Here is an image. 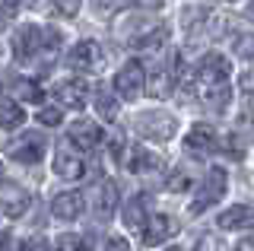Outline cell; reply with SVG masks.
Masks as SVG:
<instances>
[{
  "mask_svg": "<svg viewBox=\"0 0 254 251\" xmlns=\"http://www.w3.org/2000/svg\"><path fill=\"white\" fill-rule=\"evenodd\" d=\"M140 6H146V10H159V0H137Z\"/></svg>",
  "mask_w": 254,
  "mask_h": 251,
  "instance_id": "32",
  "label": "cell"
},
{
  "mask_svg": "<svg viewBox=\"0 0 254 251\" xmlns=\"http://www.w3.org/2000/svg\"><path fill=\"white\" fill-rule=\"evenodd\" d=\"M51 166H54V175L64 178V182H79L83 178V159H79V153H73L70 146H61V150H54V159H51Z\"/></svg>",
  "mask_w": 254,
  "mask_h": 251,
  "instance_id": "6",
  "label": "cell"
},
{
  "mask_svg": "<svg viewBox=\"0 0 254 251\" xmlns=\"http://www.w3.org/2000/svg\"><path fill=\"white\" fill-rule=\"evenodd\" d=\"M248 16L254 19V0H251V6H248Z\"/></svg>",
  "mask_w": 254,
  "mask_h": 251,
  "instance_id": "35",
  "label": "cell"
},
{
  "mask_svg": "<svg viewBox=\"0 0 254 251\" xmlns=\"http://www.w3.org/2000/svg\"><path fill=\"white\" fill-rule=\"evenodd\" d=\"M29 191L22 185H16V182H3L0 185V213L3 216H10V219H19L22 213L29 210Z\"/></svg>",
  "mask_w": 254,
  "mask_h": 251,
  "instance_id": "3",
  "label": "cell"
},
{
  "mask_svg": "<svg viewBox=\"0 0 254 251\" xmlns=\"http://www.w3.org/2000/svg\"><path fill=\"white\" fill-rule=\"evenodd\" d=\"M226 182H229L226 169L213 166L210 172H206L203 185H200V194H197L194 203H190V213H203L206 207H213L216 200H222V194H226Z\"/></svg>",
  "mask_w": 254,
  "mask_h": 251,
  "instance_id": "1",
  "label": "cell"
},
{
  "mask_svg": "<svg viewBox=\"0 0 254 251\" xmlns=\"http://www.w3.org/2000/svg\"><path fill=\"white\" fill-rule=\"evenodd\" d=\"M48 3H51L61 16H76L79 6H83V0H48Z\"/></svg>",
  "mask_w": 254,
  "mask_h": 251,
  "instance_id": "23",
  "label": "cell"
},
{
  "mask_svg": "<svg viewBox=\"0 0 254 251\" xmlns=\"http://www.w3.org/2000/svg\"><path fill=\"white\" fill-rule=\"evenodd\" d=\"M102 251H130V245H127L121 235H105V242H102Z\"/></svg>",
  "mask_w": 254,
  "mask_h": 251,
  "instance_id": "27",
  "label": "cell"
},
{
  "mask_svg": "<svg viewBox=\"0 0 254 251\" xmlns=\"http://www.w3.org/2000/svg\"><path fill=\"white\" fill-rule=\"evenodd\" d=\"M13 19H16V3L13 0H0V29L13 26Z\"/></svg>",
  "mask_w": 254,
  "mask_h": 251,
  "instance_id": "26",
  "label": "cell"
},
{
  "mask_svg": "<svg viewBox=\"0 0 254 251\" xmlns=\"http://www.w3.org/2000/svg\"><path fill=\"white\" fill-rule=\"evenodd\" d=\"M54 99H58L61 108H83L89 102V83L83 80H67L54 89Z\"/></svg>",
  "mask_w": 254,
  "mask_h": 251,
  "instance_id": "9",
  "label": "cell"
},
{
  "mask_svg": "<svg viewBox=\"0 0 254 251\" xmlns=\"http://www.w3.org/2000/svg\"><path fill=\"white\" fill-rule=\"evenodd\" d=\"M70 67H76V70H99L102 67V61H105V54H102V48L95 42H79L70 48Z\"/></svg>",
  "mask_w": 254,
  "mask_h": 251,
  "instance_id": "10",
  "label": "cell"
},
{
  "mask_svg": "<svg viewBox=\"0 0 254 251\" xmlns=\"http://www.w3.org/2000/svg\"><path fill=\"white\" fill-rule=\"evenodd\" d=\"M79 251H92V248H89V245H83V248H79Z\"/></svg>",
  "mask_w": 254,
  "mask_h": 251,
  "instance_id": "36",
  "label": "cell"
},
{
  "mask_svg": "<svg viewBox=\"0 0 254 251\" xmlns=\"http://www.w3.org/2000/svg\"><path fill=\"white\" fill-rule=\"evenodd\" d=\"M140 134L143 137H149V140H169L175 134V121L169 115H146V118H140Z\"/></svg>",
  "mask_w": 254,
  "mask_h": 251,
  "instance_id": "15",
  "label": "cell"
},
{
  "mask_svg": "<svg viewBox=\"0 0 254 251\" xmlns=\"http://www.w3.org/2000/svg\"><path fill=\"white\" fill-rule=\"evenodd\" d=\"M143 83H146V73H143L140 61H127V64L115 73V92L121 99H137L143 92Z\"/></svg>",
  "mask_w": 254,
  "mask_h": 251,
  "instance_id": "2",
  "label": "cell"
},
{
  "mask_svg": "<svg viewBox=\"0 0 254 251\" xmlns=\"http://www.w3.org/2000/svg\"><path fill=\"white\" fill-rule=\"evenodd\" d=\"M185 146L190 153H216L219 150V134L213 127H206V124H194L190 127V134L185 137Z\"/></svg>",
  "mask_w": 254,
  "mask_h": 251,
  "instance_id": "11",
  "label": "cell"
},
{
  "mask_svg": "<svg viewBox=\"0 0 254 251\" xmlns=\"http://www.w3.org/2000/svg\"><path fill=\"white\" fill-rule=\"evenodd\" d=\"M216 223H219V229H248L254 223V210L245 207V203H235V207L222 210Z\"/></svg>",
  "mask_w": 254,
  "mask_h": 251,
  "instance_id": "16",
  "label": "cell"
},
{
  "mask_svg": "<svg viewBox=\"0 0 254 251\" xmlns=\"http://www.w3.org/2000/svg\"><path fill=\"white\" fill-rule=\"evenodd\" d=\"M83 207H86V200H83V194H79V191L54 194V200H51V213L58 216V219H67V223L83 213Z\"/></svg>",
  "mask_w": 254,
  "mask_h": 251,
  "instance_id": "12",
  "label": "cell"
},
{
  "mask_svg": "<svg viewBox=\"0 0 254 251\" xmlns=\"http://www.w3.org/2000/svg\"><path fill=\"white\" fill-rule=\"evenodd\" d=\"M10 245H13L10 235H3V239H0V251H10Z\"/></svg>",
  "mask_w": 254,
  "mask_h": 251,
  "instance_id": "33",
  "label": "cell"
},
{
  "mask_svg": "<svg viewBox=\"0 0 254 251\" xmlns=\"http://www.w3.org/2000/svg\"><path fill=\"white\" fill-rule=\"evenodd\" d=\"M19 3H32V0H19Z\"/></svg>",
  "mask_w": 254,
  "mask_h": 251,
  "instance_id": "37",
  "label": "cell"
},
{
  "mask_svg": "<svg viewBox=\"0 0 254 251\" xmlns=\"http://www.w3.org/2000/svg\"><path fill=\"white\" fill-rule=\"evenodd\" d=\"M140 232H143V245L146 248H159L175 235V219L165 216V213H156V216H149L146 223H143Z\"/></svg>",
  "mask_w": 254,
  "mask_h": 251,
  "instance_id": "5",
  "label": "cell"
},
{
  "mask_svg": "<svg viewBox=\"0 0 254 251\" xmlns=\"http://www.w3.org/2000/svg\"><path fill=\"white\" fill-rule=\"evenodd\" d=\"M127 3H130V0H95V10L99 13H115V10H121Z\"/></svg>",
  "mask_w": 254,
  "mask_h": 251,
  "instance_id": "28",
  "label": "cell"
},
{
  "mask_svg": "<svg viewBox=\"0 0 254 251\" xmlns=\"http://www.w3.org/2000/svg\"><path fill=\"white\" fill-rule=\"evenodd\" d=\"M70 143L79 146V150H95V146L102 143V127L89 118H79V121L70 124Z\"/></svg>",
  "mask_w": 254,
  "mask_h": 251,
  "instance_id": "8",
  "label": "cell"
},
{
  "mask_svg": "<svg viewBox=\"0 0 254 251\" xmlns=\"http://www.w3.org/2000/svg\"><path fill=\"white\" fill-rule=\"evenodd\" d=\"M169 251H175V248H169Z\"/></svg>",
  "mask_w": 254,
  "mask_h": 251,
  "instance_id": "38",
  "label": "cell"
},
{
  "mask_svg": "<svg viewBox=\"0 0 254 251\" xmlns=\"http://www.w3.org/2000/svg\"><path fill=\"white\" fill-rule=\"evenodd\" d=\"M149 92H153L156 99H169L172 96V73L165 67H159L153 73V80H149Z\"/></svg>",
  "mask_w": 254,
  "mask_h": 251,
  "instance_id": "20",
  "label": "cell"
},
{
  "mask_svg": "<svg viewBox=\"0 0 254 251\" xmlns=\"http://www.w3.org/2000/svg\"><path fill=\"white\" fill-rule=\"evenodd\" d=\"M22 251H51V245H48L45 239H29L26 245H22Z\"/></svg>",
  "mask_w": 254,
  "mask_h": 251,
  "instance_id": "30",
  "label": "cell"
},
{
  "mask_svg": "<svg viewBox=\"0 0 254 251\" xmlns=\"http://www.w3.org/2000/svg\"><path fill=\"white\" fill-rule=\"evenodd\" d=\"M235 251H254V235H245V239L235 245Z\"/></svg>",
  "mask_w": 254,
  "mask_h": 251,
  "instance_id": "31",
  "label": "cell"
},
{
  "mask_svg": "<svg viewBox=\"0 0 254 251\" xmlns=\"http://www.w3.org/2000/svg\"><path fill=\"white\" fill-rule=\"evenodd\" d=\"M115 207H118V188H115V182H99L92 188V210L99 213L102 219H108L111 213H115Z\"/></svg>",
  "mask_w": 254,
  "mask_h": 251,
  "instance_id": "13",
  "label": "cell"
},
{
  "mask_svg": "<svg viewBox=\"0 0 254 251\" xmlns=\"http://www.w3.org/2000/svg\"><path fill=\"white\" fill-rule=\"evenodd\" d=\"M146 219H149V213H146V200L143 197H130L124 203V213H121L124 229H143Z\"/></svg>",
  "mask_w": 254,
  "mask_h": 251,
  "instance_id": "17",
  "label": "cell"
},
{
  "mask_svg": "<svg viewBox=\"0 0 254 251\" xmlns=\"http://www.w3.org/2000/svg\"><path fill=\"white\" fill-rule=\"evenodd\" d=\"M26 121V112L19 108V102H0V127L3 130H13Z\"/></svg>",
  "mask_w": 254,
  "mask_h": 251,
  "instance_id": "19",
  "label": "cell"
},
{
  "mask_svg": "<svg viewBox=\"0 0 254 251\" xmlns=\"http://www.w3.org/2000/svg\"><path fill=\"white\" fill-rule=\"evenodd\" d=\"M200 99L210 108H226L232 99V86L229 83H213V86H200Z\"/></svg>",
  "mask_w": 254,
  "mask_h": 251,
  "instance_id": "18",
  "label": "cell"
},
{
  "mask_svg": "<svg viewBox=\"0 0 254 251\" xmlns=\"http://www.w3.org/2000/svg\"><path fill=\"white\" fill-rule=\"evenodd\" d=\"M10 159H16V162H22V166H35L38 159L45 156V143L38 137H22V140H16V143H10Z\"/></svg>",
  "mask_w": 254,
  "mask_h": 251,
  "instance_id": "14",
  "label": "cell"
},
{
  "mask_svg": "<svg viewBox=\"0 0 254 251\" xmlns=\"http://www.w3.org/2000/svg\"><path fill=\"white\" fill-rule=\"evenodd\" d=\"M95 112L105 118V121H115V118H118V102H115V96L105 92V89H99V92H95Z\"/></svg>",
  "mask_w": 254,
  "mask_h": 251,
  "instance_id": "21",
  "label": "cell"
},
{
  "mask_svg": "<svg viewBox=\"0 0 254 251\" xmlns=\"http://www.w3.org/2000/svg\"><path fill=\"white\" fill-rule=\"evenodd\" d=\"M38 121L48 124V127H58V124L64 121V108H54V105L42 108V112H38Z\"/></svg>",
  "mask_w": 254,
  "mask_h": 251,
  "instance_id": "24",
  "label": "cell"
},
{
  "mask_svg": "<svg viewBox=\"0 0 254 251\" xmlns=\"http://www.w3.org/2000/svg\"><path fill=\"white\" fill-rule=\"evenodd\" d=\"M83 245H86V242L79 239V235H61V239L54 242V248H51V251H79Z\"/></svg>",
  "mask_w": 254,
  "mask_h": 251,
  "instance_id": "25",
  "label": "cell"
},
{
  "mask_svg": "<svg viewBox=\"0 0 254 251\" xmlns=\"http://www.w3.org/2000/svg\"><path fill=\"white\" fill-rule=\"evenodd\" d=\"M232 76V61L222 54H206L197 67V86H213V83H229Z\"/></svg>",
  "mask_w": 254,
  "mask_h": 251,
  "instance_id": "4",
  "label": "cell"
},
{
  "mask_svg": "<svg viewBox=\"0 0 254 251\" xmlns=\"http://www.w3.org/2000/svg\"><path fill=\"white\" fill-rule=\"evenodd\" d=\"M188 188H190V178L185 175V172H178V175H172V178H169V191L178 194V191H188Z\"/></svg>",
  "mask_w": 254,
  "mask_h": 251,
  "instance_id": "29",
  "label": "cell"
},
{
  "mask_svg": "<svg viewBox=\"0 0 254 251\" xmlns=\"http://www.w3.org/2000/svg\"><path fill=\"white\" fill-rule=\"evenodd\" d=\"M248 115H251V118H254V99H251V102H248Z\"/></svg>",
  "mask_w": 254,
  "mask_h": 251,
  "instance_id": "34",
  "label": "cell"
},
{
  "mask_svg": "<svg viewBox=\"0 0 254 251\" xmlns=\"http://www.w3.org/2000/svg\"><path fill=\"white\" fill-rule=\"evenodd\" d=\"M42 29L38 26H22L19 32H13V54L19 61H32L38 51H42Z\"/></svg>",
  "mask_w": 254,
  "mask_h": 251,
  "instance_id": "7",
  "label": "cell"
},
{
  "mask_svg": "<svg viewBox=\"0 0 254 251\" xmlns=\"http://www.w3.org/2000/svg\"><path fill=\"white\" fill-rule=\"evenodd\" d=\"M16 92H19V99H26V102H38V99H42V89H38L32 80H16Z\"/></svg>",
  "mask_w": 254,
  "mask_h": 251,
  "instance_id": "22",
  "label": "cell"
}]
</instances>
